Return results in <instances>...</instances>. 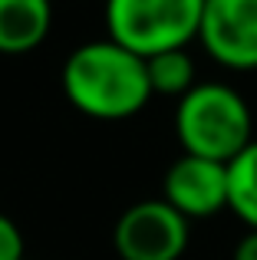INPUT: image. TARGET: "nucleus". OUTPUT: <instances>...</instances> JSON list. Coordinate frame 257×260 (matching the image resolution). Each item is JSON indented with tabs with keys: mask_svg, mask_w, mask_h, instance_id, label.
I'll return each instance as SVG.
<instances>
[{
	"mask_svg": "<svg viewBox=\"0 0 257 260\" xmlns=\"http://www.w3.org/2000/svg\"><path fill=\"white\" fill-rule=\"evenodd\" d=\"M59 83L76 112L99 122L132 119L152 99L145 59L109 37L76 46L63 63Z\"/></svg>",
	"mask_w": 257,
	"mask_h": 260,
	"instance_id": "1",
	"label": "nucleus"
},
{
	"mask_svg": "<svg viewBox=\"0 0 257 260\" xmlns=\"http://www.w3.org/2000/svg\"><path fill=\"white\" fill-rule=\"evenodd\" d=\"M175 135L185 155L228 165L254 142V119L238 89L224 83H195V89L178 99Z\"/></svg>",
	"mask_w": 257,
	"mask_h": 260,
	"instance_id": "2",
	"label": "nucleus"
},
{
	"mask_svg": "<svg viewBox=\"0 0 257 260\" xmlns=\"http://www.w3.org/2000/svg\"><path fill=\"white\" fill-rule=\"evenodd\" d=\"M201 10L205 0H106V30L109 40L148 59L198 40Z\"/></svg>",
	"mask_w": 257,
	"mask_h": 260,
	"instance_id": "3",
	"label": "nucleus"
},
{
	"mask_svg": "<svg viewBox=\"0 0 257 260\" xmlns=\"http://www.w3.org/2000/svg\"><path fill=\"white\" fill-rule=\"evenodd\" d=\"M188 224L168 201L148 198L119 214L112 247L119 260H178L191 234Z\"/></svg>",
	"mask_w": 257,
	"mask_h": 260,
	"instance_id": "4",
	"label": "nucleus"
},
{
	"mask_svg": "<svg viewBox=\"0 0 257 260\" xmlns=\"http://www.w3.org/2000/svg\"><path fill=\"white\" fill-rule=\"evenodd\" d=\"M198 40L224 70H257V0H205Z\"/></svg>",
	"mask_w": 257,
	"mask_h": 260,
	"instance_id": "5",
	"label": "nucleus"
},
{
	"mask_svg": "<svg viewBox=\"0 0 257 260\" xmlns=\"http://www.w3.org/2000/svg\"><path fill=\"white\" fill-rule=\"evenodd\" d=\"M162 188H165L162 201H168L185 221L214 217L228 208V165L181 155L168 165Z\"/></svg>",
	"mask_w": 257,
	"mask_h": 260,
	"instance_id": "6",
	"label": "nucleus"
},
{
	"mask_svg": "<svg viewBox=\"0 0 257 260\" xmlns=\"http://www.w3.org/2000/svg\"><path fill=\"white\" fill-rule=\"evenodd\" d=\"M53 0H0V53L20 56L50 37Z\"/></svg>",
	"mask_w": 257,
	"mask_h": 260,
	"instance_id": "7",
	"label": "nucleus"
},
{
	"mask_svg": "<svg viewBox=\"0 0 257 260\" xmlns=\"http://www.w3.org/2000/svg\"><path fill=\"white\" fill-rule=\"evenodd\" d=\"M228 208L257 231V139L228 161Z\"/></svg>",
	"mask_w": 257,
	"mask_h": 260,
	"instance_id": "8",
	"label": "nucleus"
},
{
	"mask_svg": "<svg viewBox=\"0 0 257 260\" xmlns=\"http://www.w3.org/2000/svg\"><path fill=\"white\" fill-rule=\"evenodd\" d=\"M148 70V86H152V95H185L188 89H195V63L185 50H168L158 53V56L145 59Z\"/></svg>",
	"mask_w": 257,
	"mask_h": 260,
	"instance_id": "9",
	"label": "nucleus"
},
{
	"mask_svg": "<svg viewBox=\"0 0 257 260\" xmlns=\"http://www.w3.org/2000/svg\"><path fill=\"white\" fill-rule=\"evenodd\" d=\"M0 260H26L23 257V231L7 214H0Z\"/></svg>",
	"mask_w": 257,
	"mask_h": 260,
	"instance_id": "10",
	"label": "nucleus"
},
{
	"mask_svg": "<svg viewBox=\"0 0 257 260\" xmlns=\"http://www.w3.org/2000/svg\"><path fill=\"white\" fill-rule=\"evenodd\" d=\"M231 260H257V231H247V234L241 237Z\"/></svg>",
	"mask_w": 257,
	"mask_h": 260,
	"instance_id": "11",
	"label": "nucleus"
}]
</instances>
